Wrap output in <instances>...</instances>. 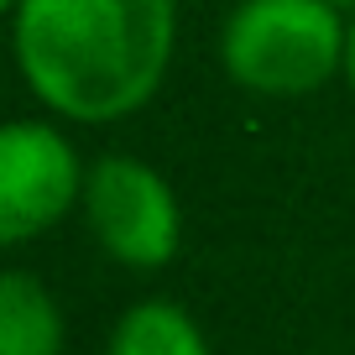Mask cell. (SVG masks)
I'll return each instance as SVG.
<instances>
[{"instance_id": "cell-4", "label": "cell", "mask_w": 355, "mask_h": 355, "mask_svg": "<svg viewBox=\"0 0 355 355\" xmlns=\"http://www.w3.org/2000/svg\"><path fill=\"white\" fill-rule=\"evenodd\" d=\"M89 167L53 121H11L0 131V245H26L84 204Z\"/></svg>"}, {"instance_id": "cell-8", "label": "cell", "mask_w": 355, "mask_h": 355, "mask_svg": "<svg viewBox=\"0 0 355 355\" xmlns=\"http://www.w3.org/2000/svg\"><path fill=\"white\" fill-rule=\"evenodd\" d=\"M329 6H340V11H350V16H355V0H329Z\"/></svg>"}, {"instance_id": "cell-1", "label": "cell", "mask_w": 355, "mask_h": 355, "mask_svg": "<svg viewBox=\"0 0 355 355\" xmlns=\"http://www.w3.org/2000/svg\"><path fill=\"white\" fill-rule=\"evenodd\" d=\"M11 53L47 115L115 125L146 110L178 53L173 0H16Z\"/></svg>"}, {"instance_id": "cell-9", "label": "cell", "mask_w": 355, "mask_h": 355, "mask_svg": "<svg viewBox=\"0 0 355 355\" xmlns=\"http://www.w3.org/2000/svg\"><path fill=\"white\" fill-rule=\"evenodd\" d=\"M0 6H6V11H11V6H16V0H0Z\"/></svg>"}, {"instance_id": "cell-3", "label": "cell", "mask_w": 355, "mask_h": 355, "mask_svg": "<svg viewBox=\"0 0 355 355\" xmlns=\"http://www.w3.org/2000/svg\"><path fill=\"white\" fill-rule=\"evenodd\" d=\"M78 209H84L94 245L131 272H162L183 245V204H178L173 183L141 157H100L89 167Z\"/></svg>"}, {"instance_id": "cell-2", "label": "cell", "mask_w": 355, "mask_h": 355, "mask_svg": "<svg viewBox=\"0 0 355 355\" xmlns=\"http://www.w3.org/2000/svg\"><path fill=\"white\" fill-rule=\"evenodd\" d=\"M345 47L350 21L329 0H241L225 16L220 63L245 94L298 100L345 73Z\"/></svg>"}, {"instance_id": "cell-7", "label": "cell", "mask_w": 355, "mask_h": 355, "mask_svg": "<svg viewBox=\"0 0 355 355\" xmlns=\"http://www.w3.org/2000/svg\"><path fill=\"white\" fill-rule=\"evenodd\" d=\"M345 84L355 94V21H350V47H345Z\"/></svg>"}, {"instance_id": "cell-5", "label": "cell", "mask_w": 355, "mask_h": 355, "mask_svg": "<svg viewBox=\"0 0 355 355\" xmlns=\"http://www.w3.org/2000/svg\"><path fill=\"white\" fill-rule=\"evenodd\" d=\"M68 324L42 277L11 266L0 272V355H63Z\"/></svg>"}, {"instance_id": "cell-6", "label": "cell", "mask_w": 355, "mask_h": 355, "mask_svg": "<svg viewBox=\"0 0 355 355\" xmlns=\"http://www.w3.org/2000/svg\"><path fill=\"white\" fill-rule=\"evenodd\" d=\"M105 355H214L199 319L173 298H141L115 319Z\"/></svg>"}]
</instances>
